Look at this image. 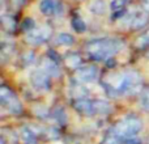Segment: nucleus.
Segmentation results:
<instances>
[{
    "label": "nucleus",
    "instance_id": "2",
    "mask_svg": "<svg viewBox=\"0 0 149 144\" xmlns=\"http://www.w3.org/2000/svg\"><path fill=\"white\" fill-rule=\"evenodd\" d=\"M111 85L114 87L118 96L135 94L143 90V77L137 71H126L118 75L115 84Z\"/></svg>",
    "mask_w": 149,
    "mask_h": 144
},
{
    "label": "nucleus",
    "instance_id": "14",
    "mask_svg": "<svg viewBox=\"0 0 149 144\" xmlns=\"http://www.w3.org/2000/svg\"><path fill=\"white\" fill-rule=\"evenodd\" d=\"M93 106H94V115L95 114H109L111 111V105L105 100H93Z\"/></svg>",
    "mask_w": 149,
    "mask_h": 144
},
{
    "label": "nucleus",
    "instance_id": "4",
    "mask_svg": "<svg viewBox=\"0 0 149 144\" xmlns=\"http://www.w3.org/2000/svg\"><path fill=\"white\" fill-rule=\"evenodd\" d=\"M0 103L3 108H5L9 113L18 115L22 113V103L18 100V97L15 94L12 89H9L8 87L3 85L0 88Z\"/></svg>",
    "mask_w": 149,
    "mask_h": 144
},
{
    "label": "nucleus",
    "instance_id": "16",
    "mask_svg": "<svg viewBox=\"0 0 149 144\" xmlns=\"http://www.w3.org/2000/svg\"><path fill=\"white\" fill-rule=\"evenodd\" d=\"M90 12L94 13L97 16H102L106 10V3L105 0H93L90 3V7H89Z\"/></svg>",
    "mask_w": 149,
    "mask_h": 144
},
{
    "label": "nucleus",
    "instance_id": "10",
    "mask_svg": "<svg viewBox=\"0 0 149 144\" xmlns=\"http://www.w3.org/2000/svg\"><path fill=\"white\" fill-rule=\"evenodd\" d=\"M39 10L43 16H54L64 12V9H62V5L58 4L55 0H42L39 3Z\"/></svg>",
    "mask_w": 149,
    "mask_h": 144
},
{
    "label": "nucleus",
    "instance_id": "19",
    "mask_svg": "<svg viewBox=\"0 0 149 144\" xmlns=\"http://www.w3.org/2000/svg\"><path fill=\"white\" fill-rule=\"evenodd\" d=\"M71 26L76 33H85L86 31V24L79 16H73L72 20H71Z\"/></svg>",
    "mask_w": 149,
    "mask_h": 144
},
{
    "label": "nucleus",
    "instance_id": "17",
    "mask_svg": "<svg viewBox=\"0 0 149 144\" xmlns=\"http://www.w3.org/2000/svg\"><path fill=\"white\" fill-rule=\"evenodd\" d=\"M51 117L59 124H62V126H64V124L67 123V114H65V110L62 108V106L55 108L54 110H52V113H51Z\"/></svg>",
    "mask_w": 149,
    "mask_h": 144
},
{
    "label": "nucleus",
    "instance_id": "13",
    "mask_svg": "<svg viewBox=\"0 0 149 144\" xmlns=\"http://www.w3.org/2000/svg\"><path fill=\"white\" fill-rule=\"evenodd\" d=\"M21 140L25 144H37V132L30 127H22L20 132Z\"/></svg>",
    "mask_w": 149,
    "mask_h": 144
},
{
    "label": "nucleus",
    "instance_id": "15",
    "mask_svg": "<svg viewBox=\"0 0 149 144\" xmlns=\"http://www.w3.org/2000/svg\"><path fill=\"white\" fill-rule=\"evenodd\" d=\"M0 20H1L3 29H4L5 31H8V33L13 31L16 29V26H17V22H16V20L10 15H3Z\"/></svg>",
    "mask_w": 149,
    "mask_h": 144
},
{
    "label": "nucleus",
    "instance_id": "25",
    "mask_svg": "<svg viewBox=\"0 0 149 144\" xmlns=\"http://www.w3.org/2000/svg\"><path fill=\"white\" fill-rule=\"evenodd\" d=\"M141 5H143L145 12L149 13V0H141Z\"/></svg>",
    "mask_w": 149,
    "mask_h": 144
},
{
    "label": "nucleus",
    "instance_id": "27",
    "mask_svg": "<svg viewBox=\"0 0 149 144\" xmlns=\"http://www.w3.org/2000/svg\"><path fill=\"white\" fill-rule=\"evenodd\" d=\"M147 58H149V47H148V50H147Z\"/></svg>",
    "mask_w": 149,
    "mask_h": 144
},
{
    "label": "nucleus",
    "instance_id": "9",
    "mask_svg": "<svg viewBox=\"0 0 149 144\" xmlns=\"http://www.w3.org/2000/svg\"><path fill=\"white\" fill-rule=\"evenodd\" d=\"M72 106L74 108V110L79 111V113L82 114V115H86V117L94 115V106H93V101H90L88 97L73 98Z\"/></svg>",
    "mask_w": 149,
    "mask_h": 144
},
{
    "label": "nucleus",
    "instance_id": "1",
    "mask_svg": "<svg viewBox=\"0 0 149 144\" xmlns=\"http://www.w3.org/2000/svg\"><path fill=\"white\" fill-rule=\"evenodd\" d=\"M122 47L123 42L118 38H97L88 42L85 50L92 60L102 62L118 54Z\"/></svg>",
    "mask_w": 149,
    "mask_h": 144
},
{
    "label": "nucleus",
    "instance_id": "7",
    "mask_svg": "<svg viewBox=\"0 0 149 144\" xmlns=\"http://www.w3.org/2000/svg\"><path fill=\"white\" fill-rule=\"evenodd\" d=\"M50 75L47 73L46 71H43L42 68H38V70L33 71L30 75V84L36 88L37 90H41V92H45V90L50 89Z\"/></svg>",
    "mask_w": 149,
    "mask_h": 144
},
{
    "label": "nucleus",
    "instance_id": "12",
    "mask_svg": "<svg viewBox=\"0 0 149 144\" xmlns=\"http://www.w3.org/2000/svg\"><path fill=\"white\" fill-rule=\"evenodd\" d=\"M64 64L67 66L70 70H79L82 67V58L77 52H68L64 57Z\"/></svg>",
    "mask_w": 149,
    "mask_h": 144
},
{
    "label": "nucleus",
    "instance_id": "20",
    "mask_svg": "<svg viewBox=\"0 0 149 144\" xmlns=\"http://www.w3.org/2000/svg\"><path fill=\"white\" fill-rule=\"evenodd\" d=\"M135 45L139 49H147V47H149V29H147L143 34H140L139 38L135 42Z\"/></svg>",
    "mask_w": 149,
    "mask_h": 144
},
{
    "label": "nucleus",
    "instance_id": "28",
    "mask_svg": "<svg viewBox=\"0 0 149 144\" xmlns=\"http://www.w3.org/2000/svg\"><path fill=\"white\" fill-rule=\"evenodd\" d=\"M77 1H84V0H77Z\"/></svg>",
    "mask_w": 149,
    "mask_h": 144
},
{
    "label": "nucleus",
    "instance_id": "3",
    "mask_svg": "<svg viewBox=\"0 0 149 144\" xmlns=\"http://www.w3.org/2000/svg\"><path fill=\"white\" fill-rule=\"evenodd\" d=\"M143 130V121L136 115H126L122 121H119L116 124H114L110 129V131L115 135L116 138L123 142V144L127 140L137 136L140 131Z\"/></svg>",
    "mask_w": 149,
    "mask_h": 144
},
{
    "label": "nucleus",
    "instance_id": "11",
    "mask_svg": "<svg viewBox=\"0 0 149 144\" xmlns=\"http://www.w3.org/2000/svg\"><path fill=\"white\" fill-rule=\"evenodd\" d=\"M43 71H46L50 76L52 77H58L60 75V67H59V62L51 59L50 57H46L41 63V67Z\"/></svg>",
    "mask_w": 149,
    "mask_h": 144
},
{
    "label": "nucleus",
    "instance_id": "5",
    "mask_svg": "<svg viewBox=\"0 0 149 144\" xmlns=\"http://www.w3.org/2000/svg\"><path fill=\"white\" fill-rule=\"evenodd\" d=\"M52 34V29L47 25H43L41 28H34L31 31L26 33V42L33 46H39L50 39Z\"/></svg>",
    "mask_w": 149,
    "mask_h": 144
},
{
    "label": "nucleus",
    "instance_id": "8",
    "mask_svg": "<svg viewBox=\"0 0 149 144\" xmlns=\"http://www.w3.org/2000/svg\"><path fill=\"white\" fill-rule=\"evenodd\" d=\"M149 21V15L145 10H139V12L132 13L128 17V26L131 30L136 31L140 30V29L145 28Z\"/></svg>",
    "mask_w": 149,
    "mask_h": 144
},
{
    "label": "nucleus",
    "instance_id": "18",
    "mask_svg": "<svg viewBox=\"0 0 149 144\" xmlns=\"http://www.w3.org/2000/svg\"><path fill=\"white\" fill-rule=\"evenodd\" d=\"M55 42H56V45H59V46H72L74 43V38L73 36H71V34L68 33H60L58 34V37L55 38Z\"/></svg>",
    "mask_w": 149,
    "mask_h": 144
},
{
    "label": "nucleus",
    "instance_id": "6",
    "mask_svg": "<svg viewBox=\"0 0 149 144\" xmlns=\"http://www.w3.org/2000/svg\"><path fill=\"white\" fill-rule=\"evenodd\" d=\"M98 67L94 64H88L84 67H80L79 70H76L74 73V80L81 84H89V82H94L98 80Z\"/></svg>",
    "mask_w": 149,
    "mask_h": 144
},
{
    "label": "nucleus",
    "instance_id": "23",
    "mask_svg": "<svg viewBox=\"0 0 149 144\" xmlns=\"http://www.w3.org/2000/svg\"><path fill=\"white\" fill-rule=\"evenodd\" d=\"M21 28H22V30L25 31V33H29V31H31L34 28H37V26H36V21H34V18L26 17L25 20L22 21V24H21Z\"/></svg>",
    "mask_w": 149,
    "mask_h": 144
},
{
    "label": "nucleus",
    "instance_id": "26",
    "mask_svg": "<svg viewBox=\"0 0 149 144\" xmlns=\"http://www.w3.org/2000/svg\"><path fill=\"white\" fill-rule=\"evenodd\" d=\"M13 1L16 3V5H17V7H21V5L25 3V0H13Z\"/></svg>",
    "mask_w": 149,
    "mask_h": 144
},
{
    "label": "nucleus",
    "instance_id": "21",
    "mask_svg": "<svg viewBox=\"0 0 149 144\" xmlns=\"http://www.w3.org/2000/svg\"><path fill=\"white\" fill-rule=\"evenodd\" d=\"M140 105L145 111H149V87L143 88L140 92Z\"/></svg>",
    "mask_w": 149,
    "mask_h": 144
},
{
    "label": "nucleus",
    "instance_id": "22",
    "mask_svg": "<svg viewBox=\"0 0 149 144\" xmlns=\"http://www.w3.org/2000/svg\"><path fill=\"white\" fill-rule=\"evenodd\" d=\"M21 60H22V64L25 66V67L31 66V64H34V62H36V54H34L33 51H26L25 54H22Z\"/></svg>",
    "mask_w": 149,
    "mask_h": 144
},
{
    "label": "nucleus",
    "instance_id": "24",
    "mask_svg": "<svg viewBox=\"0 0 149 144\" xmlns=\"http://www.w3.org/2000/svg\"><path fill=\"white\" fill-rule=\"evenodd\" d=\"M13 50H15V46H13V45L3 42V45H1V58H3V59H5V58H7V55H12L13 54Z\"/></svg>",
    "mask_w": 149,
    "mask_h": 144
}]
</instances>
